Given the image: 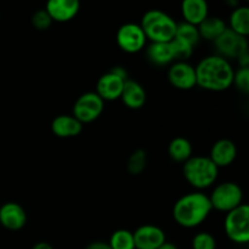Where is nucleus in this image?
<instances>
[{"label":"nucleus","mask_w":249,"mask_h":249,"mask_svg":"<svg viewBox=\"0 0 249 249\" xmlns=\"http://www.w3.org/2000/svg\"><path fill=\"white\" fill-rule=\"evenodd\" d=\"M51 23H53V19L45 9L38 10L32 16V24L38 31H46L51 26Z\"/></svg>","instance_id":"c85d7f7f"},{"label":"nucleus","mask_w":249,"mask_h":249,"mask_svg":"<svg viewBox=\"0 0 249 249\" xmlns=\"http://www.w3.org/2000/svg\"><path fill=\"white\" fill-rule=\"evenodd\" d=\"M83 130V124L73 116L61 114L51 122V131L53 135L61 139L74 138L78 136Z\"/></svg>","instance_id":"dca6fc26"},{"label":"nucleus","mask_w":249,"mask_h":249,"mask_svg":"<svg viewBox=\"0 0 249 249\" xmlns=\"http://www.w3.org/2000/svg\"><path fill=\"white\" fill-rule=\"evenodd\" d=\"M140 27L152 43H170L175 38L177 22L162 10H150L141 18Z\"/></svg>","instance_id":"7ed1b4c3"},{"label":"nucleus","mask_w":249,"mask_h":249,"mask_svg":"<svg viewBox=\"0 0 249 249\" xmlns=\"http://www.w3.org/2000/svg\"><path fill=\"white\" fill-rule=\"evenodd\" d=\"M208 197L212 209L229 213L242 204L243 191L236 182L225 181L214 187L211 196Z\"/></svg>","instance_id":"39448f33"},{"label":"nucleus","mask_w":249,"mask_h":249,"mask_svg":"<svg viewBox=\"0 0 249 249\" xmlns=\"http://www.w3.org/2000/svg\"><path fill=\"white\" fill-rule=\"evenodd\" d=\"M182 174L185 180L197 190L211 187L218 179L219 169L209 157L192 156L182 165Z\"/></svg>","instance_id":"20e7f679"},{"label":"nucleus","mask_w":249,"mask_h":249,"mask_svg":"<svg viewBox=\"0 0 249 249\" xmlns=\"http://www.w3.org/2000/svg\"><path fill=\"white\" fill-rule=\"evenodd\" d=\"M146 164H147V156L146 152L141 148L134 151L129 157L128 163H126V169H128L129 174L131 175H139L145 170Z\"/></svg>","instance_id":"393cba45"},{"label":"nucleus","mask_w":249,"mask_h":249,"mask_svg":"<svg viewBox=\"0 0 249 249\" xmlns=\"http://www.w3.org/2000/svg\"><path fill=\"white\" fill-rule=\"evenodd\" d=\"M201 38L204 40L214 41L218 36H220L228 29L225 22L215 16H208L202 23L197 26Z\"/></svg>","instance_id":"6ab92c4d"},{"label":"nucleus","mask_w":249,"mask_h":249,"mask_svg":"<svg viewBox=\"0 0 249 249\" xmlns=\"http://www.w3.org/2000/svg\"><path fill=\"white\" fill-rule=\"evenodd\" d=\"M224 230L229 240L243 245L249 241V207L241 204L233 211L226 213Z\"/></svg>","instance_id":"423d86ee"},{"label":"nucleus","mask_w":249,"mask_h":249,"mask_svg":"<svg viewBox=\"0 0 249 249\" xmlns=\"http://www.w3.org/2000/svg\"><path fill=\"white\" fill-rule=\"evenodd\" d=\"M192 249H216V242L209 232H199L192 238Z\"/></svg>","instance_id":"cd10ccee"},{"label":"nucleus","mask_w":249,"mask_h":249,"mask_svg":"<svg viewBox=\"0 0 249 249\" xmlns=\"http://www.w3.org/2000/svg\"><path fill=\"white\" fill-rule=\"evenodd\" d=\"M232 85L243 94L249 92V68H238L233 72Z\"/></svg>","instance_id":"bb28decb"},{"label":"nucleus","mask_w":249,"mask_h":249,"mask_svg":"<svg viewBox=\"0 0 249 249\" xmlns=\"http://www.w3.org/2000/svg\"><path fill=\"white\" fill-rule=\"evenodd\" d=\"M168 155L175 162L185 163L192 157V143L181 136L173 139L168 146Z\"/></svg>","instance_id":"412c9836"},{"label":"nucleus","mask_w":249,"mask_h":249,"mask_svg":"<svg viewBox=\"0 0 249 249\" xmlns=\"http://www.w3.org/2000/svg\"><path fill=\"white\" fill-rule=\"evenodd\" d=\"M198 87L208 91H224L232 85L233 72L230 61L221 56H207L195 67Z\"/></svg>","instance_id":"f257e3e1"},{"label":"nucleus","mask_w":249,"mask_h":249,"mask_svg":"<svg viewBox=\"0 0 249 249\" xmlns=\"http://www.w3.org/2000/svg\"><path fill=\"white\" fill-rule=\"evenodd\" d=\"M104 100L96 92H85V94L80 95L77 101L74 102L72 116L82 124L91 123L101 116V113L104 112Z\"/></svg>","instance_id":"0eeeda50"},{"label":"nucleus","mask_w":249,"mask_h":249,"mask_svg":"<svg viewBox=\"0 0 249 249\" xmlns=\"http://www.w3.org/2000/svg\"><path fill=\"white\" fill-rule=\"evenodd\" d=\"M111 73H113V74H116L117 77H119L121 79L123 80H128V72H126V70L124 67H122V66H114V67L111 68V71H109Z\"/></svg>","instance_id":"c756f323"},{"label":"nucleus","mask_w":249,"mask_h":249,"mask_svg":"<svg viewBox=\"0 0 249 249\" xmlns=\"http://www.w3.org/2000/svg\"><path fill=\"white\" fill-rule=\"evenodd\" d=\"M116 39L119 48L128 53H136L142 50L147 40L140 24L136 23H124L119 27Z\"/></svg>","instance_id":"6e6552de"},{"label":"nucleus","mask_w":249,"mask_h":249,"mask_svg":"<svg viewBox=\"0 0 249 249\" xmlns=\"http://www.w3.org/2000/svg\"><path fill=\"white\" fill-rule=\"evenodd\" d=\"M146 56L156 66H167L174 61L169 43H152L146 50Z\"/></svg>","instance_id":"aec40b11"},{"label":"nucleus","mask_w":249,"mask_h":249,"mask_svg":"<svg viewBox=\"0 0 249 249\" xmlns=\"http://www.w3.org/2000/svg\"><path fill=\"white\" fill-rule=\"evenodd\" d=\"M80 4L78 0H50L45 10L55 22H68L77 16Z\"/></svg>","instance_id":"4468645a"},{"label":"nucleus","mask_w":249,"mask_h":249,"mask_svg":"<svg viewBox=\"0 0 249 249\" xmlns=\"http://www.w3.org/2000/svg\"><path fill=\"white\" fill-rule=\"evenodd\" d=\"M168 80L179 90H190L197 85L196 71L187 62H174L168 70Z\"/></svg>","instance_id":"9b49d317"},{"label":"nucleus","mask_w":249,"mask_h":249,"mask_svg":"<svg viewBox=\"0 0 249 249\" xmlns=\"http://www.w3.org/2000/svg\"><path fill=\"white\" fill-rule=\"evenodd\" d=\"M85 249H111V247L108 246V243L105 242H92L90 243Z\"/></svg>","instance_id":"7c9ffc66"},{"label":"nucleus","mask_w":249,"mask_h":249,"mask_svg":"<svg viewBox=\"0 0 249 249\" xmlns=\"http://www.w3.org/2000/svg\"><path fill=\"white\" fill-rule=\"evenodd\" d=\"M175 38L180 39V40L185 41L192 48L197 45L201 40L199 36L198 29L196 26L186 23V22H181V23H177V31H175Z\"/></svg>","instance_id":"5701e85b"},{"label":"nucleus","mask_w":249,"mask_h":249,"mask_svg":"<svg viewBox=\"0 0 249 249\" xmlns=\"http://www.w3.org/2000/svg\"><path fill=\"white\" fill-rule=\"evenodd\" d=\"M213 43L218 56H221L226 60L228 58H237L243 51L249 49L247 38L238 36L229 28L220 36H218Z\"/></svg>","instance_id":"1a4fd4ad"},{"label":"nucleus","mask_w":249,"mask_h":249,"mask_svg":"<svg viewBox=\"0 0 249 249\" xmlns=\"http://www.w3.org/2000/svg\"><path fill=\"white\" fill-rule=\"evenodd\" d=\"M32 249H53V246L48 242H38L36 245L33 246Z\"/></svg>","instance_id":"2f4dec72"},{"label":"nucleus","mask_w":249,"mask_h":249,"mask_svg":"<svg viewBox=\"0 0 249 249\" xmlns=\"http://www.w3.org/2000/svg\"><path fill=\"white\" fill-rule=\"evenodd\" d=\"M169 45L170 49H172L173 58L177 62H186V60H189L191 57L192 53H194V48L191 45L178 38L173 39Z\"/></svg>","instance_id":"a878e982"},{"label":"nucleus","mask_w":249,"mask_h":249,"mask_svg":"<svg viewBox=\"0 0 249 249\" xmlns=\"http://www.w3.org/2000/svg\"><path fill=\"white\" fill-rule=\"evenodd\" d=\"M237 156L236 145L229 139H220L212 146L209 160L219 168H225L235 160Z\"/></svg>","instance_id":"2eb2a0df"},{"label":"nucleus","mask_w":249,"mask_h":249,"mask_svg":"<svg viewBox=\"0 0 249 249\" xmlns=\"http://www.w3.org/2000/svg\"><path fill=\"white\" fill-rule=\"evenodd\" d=\"M213 211L209 197L202 192H191L180 197L173 207V218L181 228L201 225Z\"/></svg>","instance_id":"f03ea898"},{"label":"nucleus","mask_w":249,"mask_h":249,"mask_svg":"<svg viewBox=\"0 0 249 249\" xmlns=\"http://www.w3.org/2000/svg\"><path fill=\"white\" fill-rule=\"evenodd\" d=\"M27 223L26 211L16 202H7L0 207V224L11 231L21 230Z\"/></svg>","instance_id":"f8f14e48"},{"label":"nucleus","mask_w":249,"mask_h":249,"mask_svg":"<svg viewBox=\"0 0 249 249\" xmlns=\"http://www.w3.org/2000/svg\"><path fill=\"white\" fill-rule=\"evenodd\" d=\"M181 15L184 22L197 27L209 16L208 4L204 0H184L181 4Z\"/></svg>","instance_id":"a211bd4d"},{"label":"nucleus","mask_w":249,"mask_h":249,"mask_svg":"<svg viewBox=\"0 0 249 249\" xmlns=\"http://www.w3.org/2000/svg\"><path fill=\"white\" fill-rule=\"evenodd\" d=\"M125 80L121 79L116 74L107 72L99 78L96 83V94L105 101H114L121 99Z\"/></svg>","instance_id":"ddd939ff"},{"label":"nucleus","mask_w":249,"mask_h":249,"mask_svg":"<svg viewBox=\"0 0 249 249\" xmlns=\"http://www.w3.org/2000/svg\"><path fill=\"white\" fill-rule=\"evenodd\" d=\"M157 249H178V247L174 245V243L165 242V243H163V245L160 246V248H157Z\"/></svg>","instance_id":"473e14b6"},{"label":"nucleus","mask_w":249,"mask_h":249,"mask_svg":"<svg viewBox=\"0 0 249 249\" xmlns=\"http://www.w3.org/2000/svg\"><path fill=\"white\" fill-rule=\"evenodd\" d=\"M121 100L128 108L139 109L145 105L146 91L140 83L133 79H128L124 83Z\"/></svg>","instance_id":"f3484780"},{"label":"nucleus","mask_w":249,"mask_h":249,"mask_svg":"<svg viewBox=\"0 0 249 249\" xmlns=\"http://www.w3.org/2000/svg\"><path fill=\"white\" fill-rule=\"evenodd\" d=\"M241 36L247 38L249 34V9L247 6H237L230 15V28Z\"/></svg>","instance_id":"4be33fe9"},{"label":"nucleus","mask_w":249,"mask_h":249,"mask_svg":"<svg viewBox=\"0 0 249 249\" xmlns=\"http://www.w3.org/2000/svg\"><path fill=\"white\" fill-rule=\"evenodd\" d=\"M133 237L135 249H157L167 242L164 231L152 224L136 229L133 232Z\"/></svg>","instance_id":"9d476101"},{"label":"nucleus","mask_w":249,"mask_h":249,"mask_svg":"<svg viewBox=\"0 0 249 249\" xmlns=\"http://www.w3.org/2000/svg\"><path fill=\"white\" fill-rule=\"evenodd\" d=\"M108 246L111 249H135L133 232L125 229H121L112 233Z\"/></svg>","instance_id":"b1692460"}]
</instances>
